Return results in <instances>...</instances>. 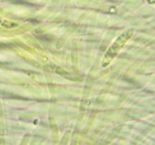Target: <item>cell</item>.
<instances>
[{"label": "cell", "instance_id": "6da1fadb", "mask_svg": "<svg viewBox=\"0 0 155 145\" xmlns=\"http://www.w3.org/2000/svg\"><path fill=\"white\" fill-rule=\"evenodd\" d=\"M134 33L133 29H129L126 30L124 33H121L120 36H118L116 40L114 42V43L107 48L106 52L104 53V55L101 60V66L102 67H106L108 66L112 60L118 55L120 51H121L123 48L126 45Z\"/></svg>", "mask_w": 155, "mask_h": 145}, {"label": "cell", "instance_id": "7a4b0ae2", "mask_svg": "<svg viewBox=\"0 0 155 145\" xmlns=\"http://www.w3.org/2000/svg\"><path fill=\"white\" fill-rule=\"evenodd\" d=\"M147 3L149 5H154L155 4V0H147Z\"/></svg>", "mask_w": 155, "mask_h": 145}]
</instances>
